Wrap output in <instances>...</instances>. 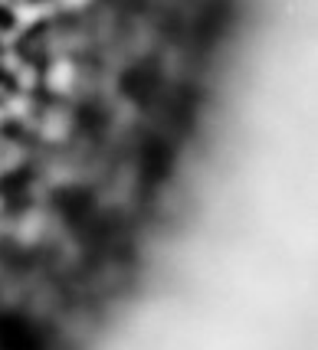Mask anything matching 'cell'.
<instances>
[{
	"label": "cell",
	"instance_id": "7a4b0ae2",
	"mask_svg": "<svg viewBox=\"0 0 318 350\" xmlns=\"http://www.w3.org/2000/svg\"><path fill=\"white\" fill-rule=\"evenodd\" d=\"M20 3H23V0H0V23H10V20H14Z\"/></svg>",
	"mask_w": 318,
	"mask_h": 350
},
{
	"label": "cell",
	"instance_id": "6da1fadb",
	"mask_svg": "<svg viewBox=\"0 0 318 350\" xmlns=\"http://www.w3.org/2000/svg\"><path fill=\"white\" fill-rule=\"evenodd\" d=\"M16 95H20V85H16V79L7 72V69H0V108H7L14 102Z\"/></svg>",
	"mask_w": 318,
	"mask_h": 350
}]
</instances>
